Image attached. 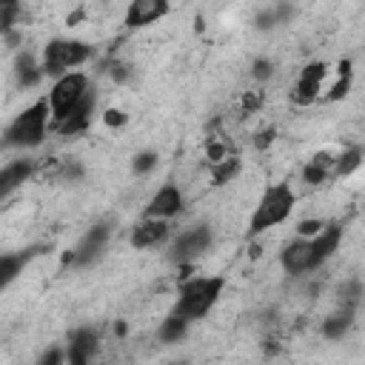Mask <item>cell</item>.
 Here are the masks:
<instances>
[{
	"label": "cell",
	"instance_id": "cell-1",
	"mask_svg": "<svg viewBox=\"0 0 365 365\" xmlns=\"http://www.w3.org/2000/svg\"><path fill=\"white\" fill-rule=\"evenodd\" d=\"M222 288H225V277L220 274H202V277H191L180 285L177 291V302H174V311L177 317L194 322V319H202L222 297Z\"/></svg>",
	"mask_w": 365,
	"mask_h": 365
},
{
	"label": "cell",
	"instance_id": "cell-2",
	"mask_svg": "<svg viewBox=\"0 0 365 365\" xmlns=\"http://www.w3.org/2000/svg\"><path fill=\"white\" fill-rule=\"evenodd\" d=\"M48 123H51V111H48V103L46 97L34 100L31 106H26L3 131V145H11V148H37L43 140H46V131H48Z\"/></svg>",
	"mask_w": 365,
	"mask_h": 365
},
{
	"label": "cell",
	"instance_id": "cell-3",
	"mask_svg": "<svg viewBox=\"0 0 365 365\" xmlns=\"http://www.w3.org/2000/svg\"><path fill=\"white\" fill-rule=\"evenodd\" d=\"M297 208V194L288 182H274L262 191L254 214H251V222H248V234H262L279 222H285L291 217V211Z\"/></svg>",
	"mask_w": 365,
	"mask_h": 365
},
{
	"label": "cell",
	"instance_id": "cell-4",
	"mask_svg": "<svg viewBox=\"0 0 365 365\" xmlns=\"http://www.w3.org/2000/svg\"><path fill=\"white\" fill-rule=\"evenodd\" d=\"M91 57V46L86 40H74V37H54L43 46V57H40V68L48 77H63L68 71H74L77 66H83Z\"/></svg>",
	"mask_w": 365,
	"mask_h": 365
},
{
	"label": "cell",
	"instance_id": "cell-5",
	"mask_svg": "<svg viewBox=\"0 0 365 365\" xmlns=\"http://www.w3.org/2000/svg\"><path fill=\"white\" fill-rule=\"evenodd\" d=\"M88 91H91V86H88V77L83 71H68V74L57 77L48 97H46L48 111H51V123H60Z\"/></svg>",
	"mask_w": 365,
	"mask_h": 365
},
{
	"label": "cell",
	"instance_id": "cell-6",
	"mask_svg": "<svg viewBox=\"0 0 365 365\" xmlns=\"http://www.w3.org/2000/svg\"><path fill=\"white\" fill-rule=\"evenodd\" d=\"M325 77H328V63H325V60H311V63L299 71V77H297V83H294V91H291V100H294L297 106H311V103H317Z\"/></svg>",
	"mask_w": 365,
	"mask_h": 365
},
{
	"label": "cell",
	"instance_id": "cell-7",
	"mask_svg": "<svg viewBox=\"0 0 365 365\" xmlns=\"http://www.w3.org/2000/svg\"><path fill=\"white\" fill-rule=\"evenodd\" d=\"M211 248V228L208 225H194L188 231H182L174 245H171V257L180 265H191L194 259H200L205 251Z\"/></svg>",
	"mask_w": 365,
	"mask_h": 365
},
{
	"label": "cell",
	"instance_id": "cell-8",
	"mask_svg": "<svg viewBox=\"0 0 365 365\" xmlns=\"http://www.w3.org/2000/svg\"><path fill=\"white\" fill-rule=\"evenodd\" d=\"M180 211H182V191L174 182H165L163 188H157L154 197L145 205V217L148 220H163V222H168Z\"/></svg>",
	"mask_w": 365,
	"mask_h": 365
},
{
	"label": "cell",
	"instance_id": "cell-9",
	"mask_svg": "<svg viewBox=\"0 0 365 365\" xmlns=\"http://www.w3.org/2000/svg\"><path fill=\"white\" fill-rule=\"evenodd\" d=\"M171 11L168 0H131L125 6V26L128 29H143L157 20H163Z\"/></svg>",
	"mask_w": 365,
	"mask_h": 365
},
{
	"label": "cell",
	"instance_id": "cell-10",
	"mask_svg": "<svg viewBox=\"0 0 365 365\" xmlns=\"http://www.w3.org/2000/svg\"><path fill=\"white\" fill-rule=\"evenodd\" d=\"M279 265L285 268V274H305V271H314L311 240H308V237L291 240V242L279 251Z\"/></svg>",
	"mask_w": 365,
	"mask_h": 365
},
{
	"label": "cell",
	"instance_id": "cell-11",
	"mask_svg": "<svg viewBox=\"0 0 365 365\" xmlns=\"http://www.w3.org/2000/svg\"><path fill=\"white\" fill-rule=\"evenodd\" d=\"M94 106H97V94L94 91H88L60 123H54V128L63 134V137H74V134H80V131H86L88 128V123H91V114H94Z\"/></svg>",
	"mask_w": 365,
	"mask_h": 365
},
{
	"label": "cell",
	"instance_id": "cell-12",
	"mask_svg": "<svg viewBox=\"0 0 365 365\" xmlns=\"http://www.w3.org/2000/svg\"><path fill=\"white\" fill-rule=\"evenodd\" d=\"M311 240V257H314V268H319L325 259L334 257V251L342 242V225L339 222H325L319 234L308 237Z\"/></svg>",
	"mask_w": 365,
	"mask_h": 365
},
{
	"label": "cell",
	"instance_id": "cell-13",
	"mask_svg": "<svg viewBox=\"0 0 365 365\" xmlns=\"http://www.w3.org/2000/svg\"><path fill=\"white\" fill-rule=\"evenodd\" d=\"M97 348V334L91 328H77L66 342V365H88Z\"/></svg>",
	"mask_w": 365,
	"mask_h": 365
},
{
	"label": "cell",
	"instance_id": "cell-14",
	"mask_svg": "<svg viewBox=\"0 0 365 365\" xmlns=\"http://www.w3.org/2000/svg\"><path fill=\"white\" fill-rule=\"evenodd\" d=\"M165 240H168V222H163V220L143 217L131 231V245L134 248H154V245H160Z\"/></svg>",
	"mask_w": 365,
	"mask_h": 365
},
{
	"label": "cell",
	"instance_id": "cell-15",
	"mask_svg": "<svg viewBox=\"0 0 365 365\" xmlns=\"http://www.w3.org/2000/svg\"><path fill=\"white\" fill-rule=\"evenodd\" d=\"M106 240H108V225H94L91 231H86V237H83V240H80V245L74 248L71 259H74L77 265L91 262V259H94V257L103 251Z\"/></svg>",
	"mask_w": 365,
	"mask_h": 365
},
{
	"label": "cell",
	"instance_id": "cell-16",
	"mask_svg": "<svg viewBox=\"0 0 365 365\" xmlns=\"http://www.w3.org/2000/svg\"><path fill=\"white\" fill-rule=\"evenodd\" d=\"M31 177V163L29 160H11L0 168V200L14 194L26 180Z\"/></svg>",
	"mask_w": 365,
	"mask_h": 365
},
{
	"label": "cell",
	"instance_id": "cell-17",
	"mask_svg": "<svg viewBox=\"0 0 365 365\" xmlns=\"http://www.w3.org/2000/svg\"><path fill=\"white\" fill-rule=\"evenodd\" d=\"M354 314H356V302H342V308H339L336 314H331V317L322 322V334H325L328 339H339V336L351 328Z\"/></svg>",
	"mask_w": 365,
	"mask_h": 365
},
{
	"label": "cell",
	"instance_id": "cell-18",
	"mask_svg": "<svg viewBox=\"0 0 365 365\" xmlns=\"http://www.w3.org/2000/svg\"><path fill=\"white\" fill-rule=\"evenodd\" d=\"M328 177H334V157L331 154H314L311 157V163L302 168V180L308 182V185H319V182H325Z\"/></svg>",
	"mask_w": 365,
	"mask_h": 365
},
{
	"label": "cell",
	"instance_id": "cell-19",
	"mask_svg": "<svg viewBox=\"0 0 365 365\" xmlns=\"http://www.w3.org/2000/svg\"><path fill=\"white\" fill-rule=\"evenodd\" d=\"M14 74H17V83H20V86H34V83L43 77V68H40V63H37L29 51H23V54L14 60Z\"/></svg>",
	"mask_w": 365,
	"mask_h": 365
},
{
	"label": "cell",
	"instance_id": "cell-20",
	"mask_svg": "<svg viewBox=\"0 0 365 365\" xmlns=\"http://www.w3.org/2000/svg\"><path fill=\"white\" fill-rule=\"evenodd\" d=\"M354 63L351 60H339V66H336V71H339V80L331 86V91L325 94V100H342V97H348V91H351V83H354V68H351Z\"/></svg>",
	"mask_w": 365,
	"mask_h": 365
},
{
	"label": "cell",
	"instance_id": "cell-21",
	"mask_svg": "<svg viewBox=\"0 0 365 365\" xmlns=\"http://www.w3.org/2000/svg\"><path fill=\"white\" fill-rule=\"evenodd\" d=\"M240 157L237 154H228L225 160H220V163H214L211 165V180H214V185H225V182H231L237 174H240Z\"/></svg>",
	"mask_w": 365,
	"mask_h": 365
},
{
	"label": "cell",
	"instance_id": "cell-22",
	"mask_svg": "<svg viewBox=\"0 0 365 365\" xmlns=\"http://www.w3.org/2000/svg\"><path fill=\"white\" fill-rule=\"evenodd\" d=\"M26 257L23 254H0V291L17 279V274L23 271Z\"/></svg>",
	"mask_w": 365,
	"mask_h": 365
},
{
	"label": "cell",
	"instance_id": "cell-23",
	"mask_svg": "<svg viewBox=\"0 0 365 365\" xmlns=\"http://www.w3.org/2000/svg\"><path fill=\"white\" fill-rule=\"evenodd\" d=\"M362 163V151L359 148H348L342 154L334 157V177H348L351 171H356Z\"/></svg>",
	"mask_w": 365,
	"mask_h": 365
},
{
	"label": "cell",
	"instance_id": "cell-24",
	"mask_svg": "<svg viewBox=\"0 0 365 365\" xmlns=\"http://www.w3.org/2000/svg\"><path fill=\"white\" fill-rule=\"evenodd\" d=\"M185 331H188V319L171 314V317H165L163 325H160V339H163V342H177V339L185 336Z\"/></svg>",
	"mask_w": 365,
	"mask_h": 365
},
{
	"label": "cell",
	"instance_id": "cell-25",
	"mask_svg": "<svg viewBox=\"0 0 365 365\" xmlns=\"http://www.w3.org/2000/svg\"><path fill=\"white\" fill-rule=\"evenodd\" d=\"M20 11H23L20 3H14V0H0V34L11 31V26L17 23V14H20Z\"/></svg>",
	"mask_w": 365,
	"mask_h": 365
},
{
	"label": "cell",
	"instance_id": "cell-26",
	"mask_svg": "<svg viewBox=\"0 0 365 365\" xmlns=\"http://www.w3.org/2000/svg\"><path fill=\"white\" fill-rule=\"evenodd\" d=\"M322 225H325V220H299L297 222V234L299 237H314V234L322 231Z\"/></svg>",
	"mask_w": 365,
	"mask_h": 365
},
{
	"label": "cell",
	"instance_id": "cell-27",
	"mask_svg": "<svg viewBox=\"0 0 365 365\" xmlns=\"http://www.w3.org/2000/svg\"><path fill=\"white\" fill-rule=\"evenodd\" d=\"M154 165H157V154H154V151H143V154L134 157V171H137V174H143V171H148V168H154Z\"/></svg>",
	"mask_w": 365,
	"mask_h": 365
},
{
	"label": "cell",
	"instance_id": "cell-28",
	"mask_svg": "<svg viewBox=\"0 0 365 365\" xmlns=\"http://www.w3.org/2000/svg\"><path fill=\"white\" fill-rule=\"evenodd\" d=\"M37 365H66V351L63 348H48Z\"/></svg>",
	"mask_w": 365,
	"mask_h": 365
},
{
	"label": "cell",
	"instance_id": "cell-29",
	"mask_svg": "<svg viewBox=\"0 0 365 365\" xmlns=\"http://www.w3.org/2000/svg\"><path fill=\"white\" fill-rule=\"evenodd\" d=\"M262 106V91H245V97H242V111L248 114V111H257Z\"/></svg>",
	"mask_w": 365,
	"mask_h": 365
},
{
	"label": "cell",
	"instance_id": "cell-30",
	"mask_svg": "<svg viewBox=\"0 0 365 365\" xmlns=\"http://www.w3.org/2000/svg\"><path fill=\"white\" fill-rule=\"evenodd\" d=\"M274 137H277V128H274V125H268V128H262V131L257 134L254 145H257V148H268V145L274 143Z\"/></svg>",
	"mask_w": 365,
	"mask_h": 365
},
{
	"label": "cell",
	"instance_id": "cell-31",
	"mask_svg": "<svg viewBox=\"0 0 365 365\" xmlns=\"http://www.w3.org/2000/svg\"><path fill=\"white\" fill-rule=\"evenodd\" d=\"M103 120H106V125H123V123H125V114H123V111H114V108H108Z\"/></svg>",
	"mask_w": 365,
	"mask_h": 365
},
{
	"label": "cell",
	"instance_id": "cell-32",
	"mask_svg": "<svg viewBox=\"0 0 365 365\" xmlns=\"http://www.w3.org/2000/svg\"><path fill=\"white\" fill-rule=\"evenodd\" d=\"M268 74H271V63H268V60H257V63H254V77L265 80Z\"/></svg>",
	"mask_w": 365,
	"mask_h": 365
},
{
	"label": "cell",
	"instance_id": "cell-33",
	"mask_svg": "<svg viewBox=\"0 0 365 365\" xmlns=\"http://www.w3.org/2000/svg\"><path fill=\"white\" fill-rule=\"evenodd\" d=\"M174 365H188V362H174Z\"/></svg>",
	"mask_w": 365,
	"mask_h": 365
}]
</instances>
